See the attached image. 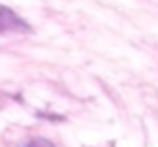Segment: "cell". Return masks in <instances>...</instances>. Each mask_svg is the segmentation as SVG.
I'll use <instances>...</instances> for the list:
<instances>
[{"mask_svg": "<svg viewBox=\"0 0 158 147\" xmlns=\"http://www.w3.org/2000/svg\"><path fill=\"white\" fill-rule=\"evenodd\" d=\"M32 28L24 17H19L11 6L0 4V34H28Z\"/></svg>", "mask_w": 158, "mask_h": 147, "instance_id": "6da1fadb", "label": "cell"}, {"mask_svg": "<svg viewBox=\"0 0 158 147\" xmlns=\"http://www.w3.org/2000/svg\"><path fill=\"white\" fill-rule=\"evenodd\" d=\"M24 147H56L52 141H47V139H43V137H34V139H30Z\"/></svg>", "mask_w": 158, "mask_h": 147, "instance_id": "7a4b0ae2", "label": "cell"}]
</instances>
